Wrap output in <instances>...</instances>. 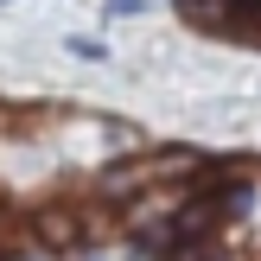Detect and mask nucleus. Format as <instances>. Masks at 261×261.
<instances>
[{"mask_svg": "<svg viewBox=\"0 0 261 261\" xmlns=\"http://www.w3.org/2000/svg\"><path fill=\"white\" fill-rule=\"evenodd\" d=\"M236 223H249V229H255V249H261V172H249V204H242Z\"/></svg>", "mask_w": 261, "mask_h": 261, "instance_id": "3", "label": "nucleus"}, {"mask_svg": "<svg viewBox=\"0 0 261 261\" xmlns=\"http://www.w3.org/2000/svg\"><path fill=\"white\" fill-rule=\"evenodd\" d=\"M70 51H76V58H89V64H96V58H109V51H102L96 38H70Z\"/></svg>", "mask_w": 261, "mask_h": 261, "instance_id": "4", "label": "nucleus"}, {"mask_svg": "<svg viewBox=\"0 0 261 261\" xmlns=\"http://www.w3.org/2000/svg\"><path fill=\"white\" fill-rule=\"evenodd\" d=\"M198 172H204V160L191 147H160V153H147V160H115V166H102L96 191L109 204H121V198H134V191H147V185H178V178H198Z\"/></svg>", "mask_w": 261, "mask_h": 261, "instance_id": "1", "label": "nucleus"}, {"mask_svg": "<svg viewBox=\"0 0 261 261\" xmlns=\"http://www.w3.org/2000/svg\"><path fill=\"white\" fill-rule=\"evenodd\" d=\"M147 0H109V13H140Z\"/></svg>", "mask_w": 261, "mask_h": 261, "instance_id": "5", "label": "nucleus"}, {"mask_svg": "<svg viewBox=\"0 0 261 261\" xmlns=\"http://www.w3.org/2000/svg\"><path fill=\"white\" fill-rule=\"evenodd\" d=\"M32 236L45 242V249H58V255H70L76 242H83V217H76L70 204H45V211L32 217Z\"/></svg>", "mask_w": 261, "mask_h": 261, "instance_id": "2", "label": "nucleus"}]
</instances>
